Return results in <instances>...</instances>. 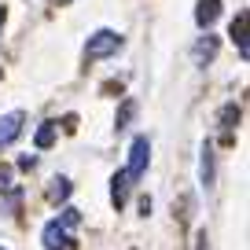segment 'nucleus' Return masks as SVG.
Segmentation results:
<instances>
[{
    "label": "nucleus",
    "instance_id": "nucleus-1",
    "mask_svg": "<svg viewBox=\"0 0 250 250\" xmlns=\"http://www.w3.org/2000/svg\"><path fill=\"white\" fill-rule=\"evenodd\" d=\"M118 48H122V37H118L114 30H100V33L88 37L85 55H88V59H107V55H114Z\"/></svg>",
    "mask_w": 250,
    "mask_h": 250
},
{
    "label": "nucleus",
    "instance_id": "nucleus-2",
    "mask_svg": "<svg viewBox=\"0 0 250 250\" xmlns=\"http://www.w3.org/2000/svg\"><path fill=\"white\" fill-rule=\"evenodd\" d=\"M147 158H151V144L147 136H136L133 147H129V166H125V177L129 180H140L144 169H147Z\"/></svg>",
    "mask_w": 250,
    "mask_h": 250
},
{
    "label": "nucleus",
    "instance_id": "nucleus-3",
    "mask_svg": "<svg viewBox=\"0 0 250 250\" xmlns=\"http://www.w3.org/2000/svg\"><path fill=\"white\" fill-rule=\"evenodd\" d=\"M44 247L48 250H74V239L66 235V225H62V221H52V225L44 228Z\"/></svg>",
    "mask_w": 250,
    "mask_h": 250
},
{
    "label": "nucleus",
    "instance_id": "nucleus-4",
    "mask_svg": "<svg viewBox=\"0 0 250 250\" xmlns=\"http://www.w3.org/2000/svg\"><path fill=\"white\" fill-rule=\"evenodd\" d=\"M22 122H26L22 110H11V114L0 118V147H8V144L15 140L19 133H22Z\"/></svg>",
    "mask_w": 250,
    "mask_h": 250
},
{
    "label": "nucleus",
    "instance_id": "nucleus-5",
    "mask_svg": "<svg viewBox=\"0 0 250 250\" xmlns=\"http://www.w3.org/2000/svg\"><path fill=\"white\" fill-rule=\"evenodd\" d=\"M217 15H221V0H199V8H195V22L199 26H210Z\"/></svg>",
    "mask_w": 250,
    "mask_h": 250
},
{
    "label": "nucleus",
    "instance_id": "nucleus-6",
    "mask_svg": "<svg viewBox=\"0 0 250 250\" xmlns=\"http://www.w3.org/2000/svg\"><path fill=\"white\" fill-rule=\"evenodd\" d=\"M232 41L239 44V55L247 59V55H250V48H247V11H239V15H235V22H232Z\"/></svg>",
    "mask_w": 250,
    "mask_h": 250
},
{
    "label": "nucleus",
    "instance_id": "nucleus-7",
    "mask_svg": "<svg viewBox=\"0 0 250 250\" xmlns=\"http://www.w3.org/2000/svg\"><path fill=\"white\" fill-rule=\"evenodd\" d=\"M110 184H114V188H110V203L122 206L125 199H129V188H133V180L125 177V173H114V180H110Z\"/></svg>",
    "mask_w": 250,
    "mask_h": 250
},
{
    "label": "nucleus",
    "instance_id": "nucleus-8",
    "mask_svg": "<svg viewBox=\"0 0 250 250\" xmlns=\"http://www.w3.org/2000/svg\"><path fill=\"white\" fill-rule=\"evenodd\" d=\"M213 55H217V37H210V33H206V37L195 44V62H203V59H213Z\"/></svg>",
    "mask_w": 250,
    "mask_h": 250
},
{
    "label": "nucleus",
    "instance_id": "nucleus-9",
    "mask_svg": "<svg viewBox=\"0 0 250 250\" xmlns=\"http://www.w3.org/2000/svg\"><path fill=\"white\" fill-rule=\"evenodd\" d=\"M70 195V180H52V188H48V199H52V203H62V199Z\"/></svg>",
    "mask_w": 250,
    "mask_h": 250
},
{
    "label": "nucleus",
    "instance_id": "nucleus-10",
    "mask_svg": "<svg viewBox=\"0 0 250 250\" xmlns=\"http://www.w3.org/2000/svg\"><path fill=\"white\" fill-rule=\"evenodd\" d=\"M52 140H55V125H52V122H44V125L37 129V147H48Z\"/></svg>",
    "mask_w": 250,
    "mask_h": 250
},
{
    "label": "nucleus",
    "instance_id": "nucleus-11",
    "mask_svg": "<svg viewBox=\"0 0 250 250\" xmlns=\"http://www.w3.org/2000/svg\"><path fill=\"white\" fill-rule=\"evenodd\" d=\"M133 110H136V103H133V100H125L122 114H118V129H125V122H129V118H133Z\"/></svg>",
    "mask_w": 250,
    "mask_h": 250
},
{
    "label": "nucleus",
    "instance_id": "nucleus-12",
    "mask_svg": "<svg viewBox=\"0 0 250 250\" xmlns=\"http://www.w3.org/2000/svg\"><path fill=\"white\" fill-rule=\"evenodd\" d=\"M203 180H206V184H210V180H213V162H210V147L203 151Z\"/></svg>",
    "mask_w": 250,
    "mask_h": 250
},
{
    "label": "nucleus",
    "instance_id": "nucleus-13",
    "mask_svg": "<svg viewBox=\"0 0 250 250\" xmlns=\"http://www.w3.org/2000/svg\"><path fill=\"white\" fill-rule=\"evenodd\" d=\"M0 19H4V15H0Z\"/></svg>",
    "mask_w": 250,
    "mask_h": 250
}]
</instances>
